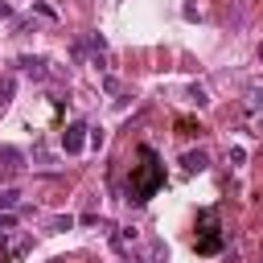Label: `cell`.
Returning <instances> with one entry per match:
<instances>
[{
    "mask_svg": "<svg viewBox=\"0 0 263 263\" xmlns=\"http://www.w3.org/2000/svg\"><path fill=\"white\" fill-rule=\"evenodd\" d=\"M140 160H144V164L132 168V201H148V197L164 185V164L156 160V152H152V148H140Z\"/></svg>",
    "mask_w": 263,
    "mask_h": 263,
    "instance_id": "obj_1",
    "label": "cell"
},
{
    "mask_svg": "<svg viewBox=\"0 0 263 263\" xmlns=\"http://www.w3.org/2000/svg\"><path fill=\"white\" fill-rule=\"evenodd\" d=\"M222 251V230H218V210L197 214V255H218Z\"/></svg>",
    "mask_w": 263,
    "mask_h": 263,
    "instance_id": "obj_2",
    "label": "cell"
},
{
    "mask_svg": "<svg viewBox=\"0 0 263 263\" xmlns=\"http://www.w3.org/2000/svg\"><path fill=\"white\" fill-rule=\"evenodd\" d=\"M21 173H25V152L12 148V144H4V148H0V181H12V177H21Z\"/></svg>",
    "mask_w": 263,
    "mask_h": 263,
    "instance_id": "obj_3",
    "label": "cell"
},
{
    "mask_svg": "<svg viewBox=\"0 0 263 263\" xmlns=\"http://www.w3.org/2000/svg\"><path fill=\"white\" fill-rule=\"evenodd\" d=\"M82 144H86V127H82V123H70V127L62 132V148H66L70 156H78Z\"/></svg>",
    "mask_w": 263,
    "mask_h": 263,
    "instance_id": "obj_4",
    "label": "cell"
},
{
    "mask_svg": "<svg viewBox=\"0 0 263 263\" xmlns=\"http://www.w3.org/2000/svg\"><path fill=\"white\" fill-rule=\"evenodd\" d=\"M16 66H21L25 74H33V78H45V58H37V53H21Z\"/></svg>",
    "mask_w": 263,
    "mask_h": 263,
    "instance_id": "obj_5",
    "label": "cell"
},
{
    "mask_svg": "<svg viewBox=\"0 0 263 263\" xmlns=\"http://www.w3.org/2000/svg\"><path fill=\"white\" fill-rule=\"evenodd\" d=\"M181 164H185V168H189V173H201V168H205V164H210V160H205V152H201V148H197V152H185V156H181Z\"/></svg>",
    "mask_w": 263,
    "mask_h": 263,
    "instance_id": "obj_6",
    "label": "cell"
},
{
    "mask_svg": "<svg viewBox=\"0 0 263 263\" xmlns=\"http://www.w3.org/2000/svg\"><path fill=\"white\" fill-rule=\"evenodd\" d=\"M12 90H16V78H12V74H4V78H0V111L12 103Z\"/></svg>",
    "mask_w": 263,
    "mask_h": 263,
    "instance_id": "obj_7",
    "label": "cell"
},
{
    "mask_svg": "<svg viewBox=\"0 0 263 263\" xmlns=\"http://www.w3.org/2000/svg\"><path fill=\"white\" fill-rule=\"evenodd\" d=\"M247 111H251V115H263V90H259V86L247 90Z\"/></svg>",
    "mask_w": 263,
    "mask_h": 263,
    "instance_id": "obj_8",
    "label": "cell"
},
{
    "mask_svg": "<svg viewBox=\"0 0 263 263\" xmlns=\"http://www.w3.org/2000/svg\"><path fill=\"white\" fill-rule=\"evenodd\" d=\"M16 201H21L16 189H4V193H0V210H16Z\"/></svg>",
    "mask_w": 263,
    "mask_h": 263,
    "instance_id": "obj_9",
    "label": "cell"
},
{
    "mask_svg": "<svg viewBox=\"0 0 263 263\" xmlns=\"http://www.w3.org/2000/svg\"><path fill=\"white\" fill-rule=\"evenodd\" d=\"M177 132H181V136H197V132H201V127H197V123H193V119H177Z\"/></svg>",
    "mask_w": 263,
    "mask_h": 263,
    "instance_id": "obj_10",
    "label": "cell"
},
{
    "mask_svg": "<svg viewBox=\"0 0 263 263\" xmlns=\"http://www.w3.org/2000/svg\"><path fill=\"white\" fill-rule=\"evenodd\" d=\"M189 99L201 107V103H210V95H205V86H189Z\"/></svg>",
    "mask_w": 263,
    "mask_h": 263,
    "instance_id": "obj_11",
    "label": "cell"
},
{
    "mask_svg": "<svg viewBox=\"0 0 263 263\" xmlns=\"http://www.w3.org/2000/svg\"><path fill=\"white\" fill-rule=\"evenodd\" d=\"M152 263H168V251H164V242H152Z\"/></svg>",
    "mask_w": 263,
    "mask_h": 263,
    "instance_id": "obj_12",
    "label": "cell"
},
{
    "mask_svg": "<svg viewBox=\"0 0 263 263\" xmlns=\"http://www.w3.org/2000/svg\"><path fill=\"white\" fill-rule=\"evenodd\" d=\"M0 230H16V218H12V210H0Z\"/></svg>",
    "mask_w": 263,
    "mask_h": 263,
    "instance_id": "obj_13",
    "label": "cell"
},
{
    "mask_svg": "<svg viewBox=\"0 0 263 263\" xmlns=\"http://www.w3.org/2000/svg\"><path fill=\"white\" fill-rule=\"evenodd\" d=\"M49 226H53V230H70V226H74V218H53Z\"/></svg>",
    "mask_w": 263,
    "mask_h": 263,
    "instance_id": "obj_14",
    "label": "cell"
},
{
    "mask_svg": "<svg viewBox=\"0 0 263 263\" xmlns=\"http://www.w3.org/2000/svg\"><path fill=\"white\" fill-rule=\"evenodd\" d=\"M0 21H12V4H4V0H0Z\"/></svg>",
    "mask_w": 263,
    "mask_h": 263,
    "instance_id": "obj_15",
    "label": "cell"
},
{
    "mask_svg": "<svg viewBox=\"0 0 263 263\" xmlns=\"http://www.w3.org/2000/svg\"><path fill=\"white\" fill-rule=\"evenodd\" d=\"M259 62H263V45H259Z\"/></svg>",
    "mask_w": 263,
    "mask_h": 263,
    "instance_id": "obj_16",
    "label": "cell"
},
{
    "mask_svg": "<svg viewBox=\"0 0 263 263\" xmlns=\"http://www.w3.org/2000/svg\"><path fill=\"white\" fill-rule=\"evenodd\" d=\"M259 136H263V132H259Z\"/></svg>",
    "mask_w": 263,
    "mask_h": 263,
    "instance_id": "obj_17",
    "label": "cell"
}]
</instances>
